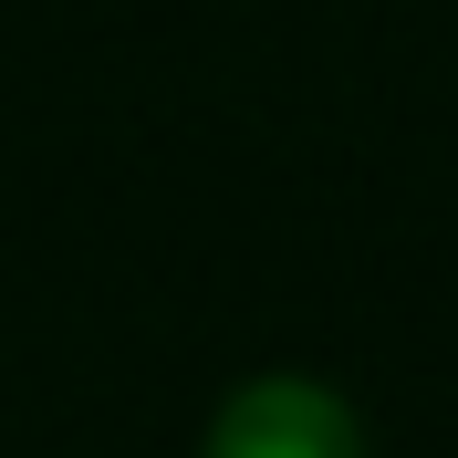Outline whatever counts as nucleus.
<instances>
[{
    "label": "nucleus",
    "mask_w": 458,
    "mask_h": 458,
    "mask_svg": "<svg viewBox=\"0 0 458 458\" xmlns=\"http://www.w3.org/2000/svg\"><path fill=\"white\" fill-rule=\"evenodd\" d=\"M199 458H365V428H354V406L334 386H313V375H250L208 417Z\"/></svg>",
    "instance_id": "nucleus-1"
}]
</instances>
